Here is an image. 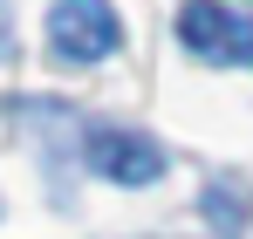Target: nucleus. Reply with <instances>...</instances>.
Returning <instances> with one entry per match:
<instances>
[{
    "instance_id": "obj_1",
    "label": "nucleus",
    "mask_w": 253,
    "mask_h": 239,
    "mask_svg": "<svg viewBox=\"0 0 253 239\" xmlns=\"http://www.w3.org/2000/svg\"><path fill=\"white\" fill-rule=\"evenodd\" d=\"M178 41L212 62V69H253V21L240 7H219V0H185L178 7Z\"/></svg>"
},
{
    "instance_id": "obj_3",
    "label": "nucleus",
    "mask_w": 253,
    "mask_h": 239,
    "mask_svg": "<svg viewBox=\"0 0 253 239\" xmlns=\"http://www.w3.org/2000/svg\"><path fill=\"white\" fill-rule=\"evenodd\" d=\"M89 164L110 178V185H158L165 178V151L144 137V130H124V123H96L89 130Z\"/></svg>"
},
{
    "instance_id": "obj_2",
    "label": "nucleus",
    "mask_w": 253,
    "mask_h": 239,
    "mask_svg": "<svg viewBox=\"0 0 253 239\" xmlns=\"http://www.w3.org/2000/svg\"><path fill=\"white\" fill-rule=\"evenodd\" d=\"M48 41L62 62H103L124 48V21L110 0H55L48 7Z\"/></svg>"
}]
</instances>
